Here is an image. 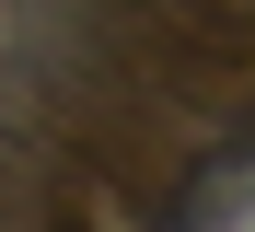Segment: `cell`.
Masks as SVG:
<instances>
[{
    "instance_id": "6da1fadb",
    "label": "cell",
    "mask_w": 255,
    "mask_h": 232,
    "mask_svg": "<svg viewBox=\"0 0 255 232\" xmlns=\"http://www.w3.org/2000/svg\"><path fill=\"white\" fill-rule=\"evenodd\" d=\"M139 46H151V70L186 81V93H232L255 70V23L221 12V0H139Z\"/></svg>"
}]
</instances>
